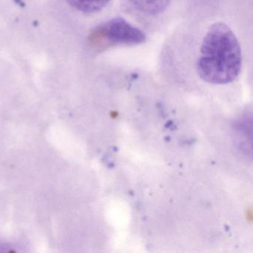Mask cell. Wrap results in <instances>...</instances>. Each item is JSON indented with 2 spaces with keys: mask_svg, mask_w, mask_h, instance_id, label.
Segmentation results:
<instances>
[{
  "mask_svg": "<svg viewBox=\"0 0 253 253\" xmlns=\"http://www.w3.org/2000/svg\"><path fill=\"white\" fill-rule=\"evenodd\" d=\"M112 0H67L71 6L84 14H96L106 8Z\"/></svg>",
  "mask_w": 253,
  "mask_h": 253,
  "instance_id": "cell-4",
  "label": "cell"
},
{
  "mask_svg": "<svg viewBox=\"0 0 253 253\" xmlns=\"http://www.w3.org/2000/svg\"><path fill=\"white\" fill-rule=\"evenodd\" d=\"M93 39L109 45L134 46L143 43L146 36L143 31L122 17H116L99 26Z\"/></svg>",
  "mask_w": 253,
  "mask_h": 253,
  "instance_id": "cell-2",
  "label": "cell"
},
{
  "mask_svg": "<svg viewBox=\"0 0 253 253\" xmlns=\"http://www.w3.org/2000/svg\"><path fill=\"white\" fill-rule=\"evenodd\" d=\"M241 44L230 26L215 22L201 40L196 60L199 78L211 85H227L239 77L242 69Z\"/></svg>",
  "mask_w": 253,
  "mask_h": 253,
  "instance_id": "cell-1",
  "label": "cell"
},
{
  "mask_svg": "<svg viewBox=\"0 0 253 253\" xmlns=\"http://www.w3.org/2000/svg\"><path fill=\"white\" fill-rule=\"evenodd\" d=\"M131 7L145 17H156L169 6L171 0H128Z\"/></svg>",
  "mask_w": 253,
  "mask_h": 253,
  "instance_id": "cell-3",
  "label": "cell"
}]
</instances>
